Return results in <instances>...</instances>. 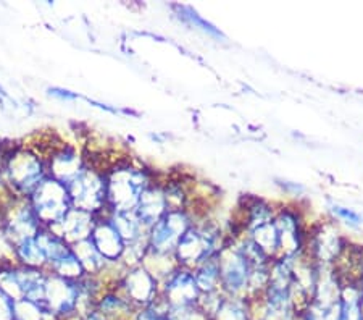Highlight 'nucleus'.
<instances>
[{
    "label": "nucleus",
    "mask_w": 363,
    "mask_h": 320,
    "mask_svg": "<svg viewBox=\"0 0 363 320\" xmlns=\"http://www.w3.org/2000/svg\"><path fill=\"white\" fill-rule=\"evenodd\" d=\"M107 178V211L133 212L140 194L152 183V177L143 167L123 160L110 165Z\"/></svg>",
    "instance_id": "2"
},
{
    "label": "nucleus",
    "mask_w": 363,
    "mask_h": 320,
    "mask_svg": "<svg viewBox=\"0 0 363 320\" xmlns=\"http://www.w3.org/2000/svg\"><path fill=\"white\" fill-rule=\"evenodd\" d=\"M294 320H318V319L315 317V314L312 311L307 309V311H303L302 314H298V316Z\"/></svg>",
    "instance_id": "33"
},
{
    "label": "nucleus",
    "mask_w": 363,
    "mask_h": 320,
    "mask_svg": "<svg viewBox=\"0 0 363 320\" xmlns=\"http://www.w3.org/2000/svg\"><path fill=\"white\" fill-rule=\"evenodd\" d=\"M72 206L94 215L107 212V178L102 168L89 165L65 184Z\"/></svg>",
    "instance_id": "3"
},
{
    "label": "nucleus",
    "mask_w": 363,
    "mask_h": 320,
    "mask_svg": "<svg viewBox=\"0 0 363 320\" xmlns=\"http://www.w3.org/2000/svg\"><path fill=\"white\" fill-rule=\"evenodd\" d=\"M168 309L169 307L167 306V302L159 296L157 301L152 302L150 306L136 309L131 320H168Z\"/></svg>",
    "instance_id": "26"
},
{
    "label": "nucleus",
    "mask_w": 363,
    "mask_h": 320,
    "mask_svg": "<svg viewBox=\"0 0 363 320\" xmlns=\"http://www.w3.org/2000/svg\"><path fill=\"white\" fill-rule=\"evenodd\" d=\"M115 287L136 309L150 306L160 296V282L143 264L125 269Z\"/></svg>",
    "instance_id": "10"
},
{
    "label": "nucleus",
    "mask_w": 363,
    "mask_h": 320,
    "mask_svg": "<svg viewBox=\"0 0 363 320\" xmlns=\"http://www.w3.org/2000/svg\"><path fill=\"white\" fill-rule=\"evenodd\" d=\"M331 212L335 215V219L342 220L350 226H359L363 222V217L360 214H357L352 209H347V207H342V206H336V204H333L331 206Z\"/></svg>",
    "instance_id": "28"
},
{
    "label": "nucleus",
    "mask_w": 363,
    "mask_h": 320,
    "mask_svg": "<svg viewBox=\"0 0 363 320\" xmlns=\"http://www.w3.org/2000/svg\"><path fill=\"white\" fill-rule=\"evenodd\" d=\"M45 270L62 278H68V280H81V278L86 277L84 267L79 262L78 255L74 254L72 246H69L62 255H58L55 260L47 264Z\"/></svg>",
    "instance_id": "20"
},
{
    "label": "nucleus",
    "mask_w": 363,
    "mask_h": 320,
    "mask_svg": "<svg viewBox=\"0 0 363 320\" xmlns=\"http://www.w3.org/2000/svg\"><path fill=\"white\" fill-rule=\"evenodd\" d=\"M11 251H13V259L16 264L31 267V269L45 270L47 260L43 249H40L36 240V236L28 238V240H23L18 244H15V246L11 248Z\"/></svg>",
    "instance_id": "21"
},
{
    "label": "nucleus",
    "mask_w": 363,
    "mask_h": 320,
    "mask_svg": "<svg viewBox=\"0 0 363 320\" xmlns=\"http://www.w3.org/2000/svg\"><path fill=\"white\" fill-rule=\"evenodd\" d=\"M13 320H57L44 304L33 301H16Z\"/></svg>",
    "instance_id": "24"
},
{
    "label": "nucleus",
    "mask_w": 363,
    "mask_h": 320,
    "mask_svg": "<svg viewBox=\"0 0 363 320\" xmlns=\"http://www.w3.org/2000/svg\"><path fill=\"white\" fill-rule=\"evenodd\" d=\"M97 217L99 215L72 207L62 222L50 230L60 235L68 244H76L79 241L89 240L94 225L97 222Z\"/></svg>",
    "instance_id": "16"
},
{
    "label": "nucleus",
    "mask_w": 363,
    "mask_h": 320,
    "mask_svg": "<svg viewBox=\"0 0 363 320\" xmlns=\"http://www.w3.org/2000/svg\"><path fill=\"white\" fill-rule=\"evenodd\" d=\"M194 224V212H191L189 209L167 211L159 222H155L147 230L149 251L157 254H173L181 236Z\"/></svg>",
    "instance_id": "6"
},
{
    "label": "nucleus",
    "mask_w": 363,
    "mask_h": 320,
    "mask_svg": "<svg viewBox=\"0 0 363 320\" xmlns=\"http://www.w3.org/2000/svg\"><path fill=\"white\" fill-rule=\"evenodd\" d=\"M108 222L112 224L113 228L118 233L120 238L126 244L134 243L140 240V238L147 235V231L144 230V226L139 224L136 214L133 212H116V211H107Z\"/></svg>",
    "instance_id": "18"
},
{
    "label": "nucleus",
    "mask_w": 363,
    "mask_h": 320,
    "mask_svg": "<svg viewBox=\"0 0 363 320\" xmlns=\"http://www.w3.org/2000/svg\"><path fill=\"white\" fill-rule=\"evenodd\" d=\"M168 320H208V317L197 306H191L168 309Z\"/></svg>",
    "instance_id": "27"
},
{
    "label": "nucleus",
    "mask_w": 363,
    "mask_h": 320,
    "mask_svg": "<svg viewBox=\"0 0 363 320\" xmlns=\"http://www.w3.org/2000/svg\"><path fill=\"white\" fill-rule=\"evenodd\" d=\"M73 320H81V319H73Z\"/></svg>",
    "instance_id": "34"
},
{
    "label": "nucleus",
    "mask_w": 363,
    "mask_h": 320,
    "mask_svg": "<svg viewBox=\"0 0 363 320\" xmlns=\"http://www.w3.org/2000/svg\"><path fill=\"white\" fill-rule=\"evenodd\" d=\"M89 240L94 244V248L97 249V253L101 254L110 265L120 264L123 253H125L126 243L121 240L112 224L108 222L105 212L97 217V222L94 225Z\"/></svg>",
    "instance_id": "13"
},
{
    "label": "nucleus",
    "mask_w": 363,
    "mask_h": 320,
    "mask_svg": "<svg viewBox=\"0 0 363 320\" xmlns=\"http://www.w3.org/2000/svg\"><path fill=\"white\" fill-rule=\"evenodd\" d=\"M47 94H49L50 97H55V99H60V101H78V99H81V96L78 94V92H73L69 89H65V87H49L47 89Z\"/></svg>",
    "instance_id": "30"
},
{
    "label": "nucleus",
    "mask_w": 363,
    "mask_h": 320,
    "mask_svg": "<svg viewBox=\"0 0 363 320\" xmlns=\"http://www.w3.org/2000/svg\"><path fill=\"white\" fill-rule=\"evenodd\" d=\"M194 278L201 294L213 293V291H220V262L218 254L213 255L207 260H203L201 265H197L194 270Z\"/></svg>",
    "instance_id": "22"
},
{
    "label": "nucleus",
    "mask_w": 363,
    "mask_h": 320,
    "mask_svg": "<svg viewBox=\"0 0 363 320\" xmlns=\"http://www.w3.org/2000/svg\"><path fill=\"white\" fill-rule=\"evenodd\" d=\"M0 228L10 248H13L20 241L36 236L43 225L28 199H11L0 215Z\"/></svg>",
    "instance_id": "9"
},
{
    "label": "nucleus",
    "mask_w": 363,
    "mask_h": 320,
    "mask_svg": "<svg viewBox=\"0 0 363 320\" xmlns=\"http://www.w3.org/2000/svg\"><path fill=\"white\" fill-rule=\"evenodd\" d=\"M208 320H252L249 301L226 298Z\"/></svg>",
    "instance_id": "23"
},
{
    "label": "nucleus",
    "mask_w": 363,
    "mask_h": 320,
    "mask_svg": "<svg viewBox=\"0 0 363 320\" xmlns=\"http://www.w3.org/2000/svg\"><path fill=\"white\" fill-rule=\"evenodd\" d=\"M86 167V159L72 144H60L47 157L49 177L67 184Z\"/></svg>",
    "instance_id": "14"
},
{
    "label": "nucleus",
    "mask_w": 363,
    "mask_h": 320,
    "mask_svg": "<svg viewBox=\"0 0 363 320\" xmlns=\"http://www.w3.org/2000/svg\"><path fill=\"white\" fill-rule=\"evenodd\" d=\"M81 320H108L104 316L101 311H97L96 307H92L91 311H87L84 316H81Z\"/></svg>",
    "instance_id": "32"
},
{
    "label": "nucleus",
    "mask_w": 363,
    "mask_h": 320,
    "mask_svg": "<svg viewBox=\"0 0 363 320\" xmlns=\"http://www.w3.org/2000/svg\"><path fill=\"white\" fill-rule=\"evenodd\" d=\"M96 309L101 311L108 320H131L133 314L136 312V307L116 289V287H110L104 291L96 302Z\"/></svg>",
    "instance_id": "17"
},
{
    "label": "nucleus",
    "mask_w": 363,
    "mask_h": 320,
    "mask_svg": "<svg viewBox=\"0 0 363 320\" xmlns=\"http://www.w3.org/2000/svg\"><path fill=\"white\" fill-rule=\"evenodd\" d=\"M274 225H277L279 238L278 258L296 259L306 253L308 230L306 222H303L301 209L296 206H288V204L277 207Z\"/></svg>",
    "instance_id": "7"
},
{
    "label": "nucleus",
    "mask_w": 363,
    "mask_h": 320,
    "mask_svg": "<svg viewBox=\"0 0 363 320\" xmlns=\"http://www.w3.org/2000/svg\"><path fill=\"white\" fill-rule=\"evenodd\" d=\"M168 211V204L165 197V189H163V183H154L152 182L144 193L140 194L139 202L134 214L139 220V224L144 226L147 231L152 225L163 217V214Z\"/></svg>",
    "instance_id": "15"
},
{
    "label": "nucleus",
    "mask_w": 363,
    "mask_h": 320,
    "mask_svg": "<svg viewBox=\"0 0 363 320\" xmlns=\"http://www.w3.org/2000/svg\"><path fill=\"white\" fill-rule=\"evenodd\" d=\"M174 9L178 10L179 18H183L186 23H189V25H192L194 28L202 29V31L212 34V36L223 38V34H221V31H218V29H216L215 26L210 25L208 21H205L194 9L186 7V5H174Z\"/></svg>",
    "instance_id": "25"
},
{
    "label": "nucleus",
    "mask_w": 363,
    "mask_h": 320,
    "mask_svg": "<svg viewBox=\"0 0 363 320\" xmlns=\"http://www.w3.org/2000/svg\"><path fill=\"white\" fill-rule=\"evenodd\" d=\"M278 184L281 186V188H283L284 193H288V194L298 196L301 193H303V188H302L301 184H297V183H292V182H279Z\"/></svg>",
    "instance_id": "31"
},
{
    "label": "nucleus",
    "mask_w": 363,
    "mask_h": 320,
    "mask_svg": "<svg viewBox=\"0 0 363 320\" xmlns=\"http://www.w3.org/2000/svg\"><path fill=\"white\" fill-rule=\"evenodd\" d=\"M160 298L167 302L169 309L173 307L197 306L201 299L194 273L189 269L177 267L168 277L160 282Z\"/></svg>",
    "instance_id": "12"
},
{
    "label": "nucleus",
    "mask_w": 363,
    "mask_h": 320,
    "mask_svg": "<svg viewBox=\"0 0 363 320\" xmlns=\"http://www.w3.org/2000/svg\"><path fill=\"white\" fill-rule=\"evenodd\" d=\"M28 201L44 228H54L73 207L67 186L52 177H47Z\"/></svg>",
    "instance_id": "5"
},
{
    "label": "nucleus",
    "mask_w": 363,
    "mask_h": 320,
    "mask_svg": "<svg viewBox=\"0 0 363 320\" xmlns=\"http://www.w3.org/2000/svg\"><path fill=\"white\" fill-rule=\"evenodd\" d=\"M44 306L57 320H73L79 317V285L47 272Z\"/></svg>",
    "instance_id": "8"
},
{
    "label": "nucleus",
    "mask_w": 363,
    "mask_h": 320,
    "mask_svg": "<svg viewBox=\"0 0 363 320\" xmlns=\"http://www.w3.org/2000/svg\"><path fill=\"white\" fill-rule=\"evenodd\" d=\"M74 254L78 255V259L81 264L84 267L86 275L91 277H104L105 273L108 272V269L112 265L105 260L101 254L97 253V249L94 248V244L91 243V240H84L79 241L76 244H72ZM118 265V264H116Z\"/></svg>",
    "instance_id": "19"
},
{
    "label": "nucleus",
    "mask_w": 363,
    "mask_h": 320,
    "mask_svg": "<svg viewBox=\"0 0 363 320\" xmlns=\"http://www.w3.org/2000/svg\"><path fill=\"white\" fill-rule=\"evenodd\" d=\"M15 301L0 289V320H13Z\"/></svg>",
    "instance_id": "29"
},
{
    "label": "nucleus",
    "mask_w": 363,
    "mask_h": 320,
    "mask_svg": "<svg viewBox=\"0 0 363 320\" xmlns=\"http://www.w3.org/2000/svg\"><path fill=\"white\" fill-rule=\"evenodd\" d=\"M220 262V291L226 298L245 299L249 296V282L252 267L244 254L239 251L233 238L228 235L226 241L218 253Z\"/></svg>",
    "instance_id": "4"
},
{
    "label": "nucleus",
    "mask_w": 363,
    "mask_h": 320,
    "mask_svg": "<svg viewBox=\"0 0 363 320\" xmlns=\"http://www.w3.org/2000/svg\"><path fill=\"white\" fill-rule=\"evenodd\" d=\"M0 170L7 193L13 199H29L34 189L49 177L47 157L26 145H16L2 153Z\"/></svg>",
    "instance_id": "1"
},
{
    "label": "nucleus",
    "mask_w": 363,
    "mask_h": 320,
    "mask_svg": "<svg viewBox=\"0 0 363 320\" xmlns=\"http://www.w3.org/2000/svg\"><path fill=\"white\" fill-rule=\"evenodd\" d=\"M345 248L347 246L336 228L335 219L318 224L307 233L306 253L318 265H335Z\"/></svg>",
    "instance_id": "11"
}]
</instances>
